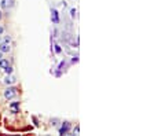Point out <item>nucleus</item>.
<instances>
[{
    "instance_id": "obj_1",
    "label": "nucleus",
    "mask_w": 154,
    "mask_h": 136,
    "mask_svg": "<svg viewBox=\"0 0 154 136\" xmlns=\"http://www.w3.org/2000/svg\"><path fill=\"white\" fill-rule=\"evenodd\" d=\"M18 94H19V89L14 85H6V89L3 91V96H4V99H7V100L15 99L18 96Z\"/></svg>"
},
{
    "instance_id": "obj_2",
    "label": "nucleus",
    "mask_w": 154,
    "mask_h": 136,
    "mask_svg": "<svg viewBox=\"0 0 154 136\" xmlns=\"http://www.w3.org/2000/svg\"><path fill=\"white\" fill-rule=\"evenodd\" d=\"M70 129H72V124L69 121H63V122L61 121L59 127H58L59 135H62V136H65V135H72L70 133Z\"/></svg>"
},
{
    "instance_id": "obj_3",
    "label": "nucleus",
    "mask_w": 154,
    "mask_h": 136,
    "mask_svg": "<svg viewBox=\"0 0 154 136\" xmlns=\"http://www.w3.org/2000/svg\"><path fill=\"white\" fill-rule=\"evenodd\" d=\"M15 7V0H0V8L3 11H10Z\"/></svg>"
},
{
    "instance_id": "obj_4",
    "label": "nucleus",
    "mask_w": 154,
    "mask_h": 136,
    "mask_svg": "<svg viewBox=\"0 0 154 136\" xmlns=\"http://www.w3.org/2000/svg\"><path fill=\"white\" fill-rule=\"evenodd\" d=\"M11 43H6V41H0V51L3 54H8L11 52Z\"/></svg>"
},
{
    "instance_id": "obj_5",
    "label": "nucleus",
    "mask_w": 154,
    "mask_h": 136,
    "mask_svg": "<svg viewBox=\"0 0 154 136\" xmlns=\"http://www.w3.org/2000/svg\"><path fill=\"white\" fill-rule=\"evenodd\" d=\"M3 83H4V85H14L17 83V78L13 76V74H7L3 80Z\"/></svg>"
},
{
    "instance_id": "obj_6",
    "label": "nucleus",
    "mask_w": 154,
    "mask_h": 136,
    "mask_svg": "<svg viewBox=\"0 0 154 136\" xmlns=\"http://www.w3.org/2000/svg\"><path fill=\"white\" fill-rule=\"evenodd\" d=\"M51 19H52V22L55 23V25H58L59 23V14H58V11L55 10V8H52V11H51Z\"/></svg>"
},
{
    "instance_id": "obj_7",
    "label": "nucleus",
    "mask_w": 154,
    "mask_h": 136,
    "mask_svg": "<svg viewBox=\"0 0 154 136\" xmlns=\"http://www.w3.org/2000/svg\"><path fill=\"white\" fill-rule=\"evenodd\" d=\"M59 124H61V120H59V118H57V117H54V118H51V120H50V125H51V127H54V128H58V127H59Z\"/></svg>"
},
{
    "instance_id": "obj_8",
    "label": "nucleus",
    "mask_w": 154,
    "mask_h": 136,
    "mask_svg": "<svg viewBox=\"0 0 154 136\" xmlns=\"http://www.w3.org/2000/svg\"><path fill=\"white\" fill-rule=\"evenodd\" d=\"M10 65V62H8V59L7 58H2V59H0V69H6V67H7Z\"/></svg>"
},
{
    "instance_id": "obj_9",
    "label": "nucleus",
    "mask_w": 154,
    "mask_h": 136,
    "mask_svg": "<svg viewBox=\"0 0 154 136\" xmlns=\"http://www.w3.org/2000/svg\"><path fill=\"white\" fill-rule=\"evenodd\" d=\"M21 107V102L19 100H13L8 104V109H19Z\"/></svg>"
},
{
    "instance_id": "obj_10",
    "label": "nucleus",
    "mask_w": 154,
    "mask_h": 136,
    "mask_svg": "<svg viewBox=\"0 0 154 136\" xmlns=\"http://www.w3.org/2000/svg\"><path fill=\"white\" fill-rule=\"evenodd\" d=\"M70 133L72 135H80V125H78V124H76L74 128L70 129Z\"/></svg>"
},
{
    "instance_id": "obj_11",
    "label": "nucleus",
    "mask_w": 154,
    "mask_h": 136,
    "mask_svg": "<svg viewBox=\"0 0 154 136\" xmlns=\"http://www.w3.org/2000/svg\"><path fill=\"white\" fill-rule=\"evenodd\" d=\"M62 51H63L62 47H61L58 43H55V44H54V52L55 54H62Z\"/></svg>"
},
{
    "instance_id": "obj_12",
    "label": "nucleus",
    "mask_w": 154,
    "mask_h": 136,
    "mask_svg": "<svg viewBox=\"0 0 154 136\" xmlns=\"http://www.w3.org/2000/svg\"><path fill=\"white\" fill-rule=\"evenodd\" d=\"M3 72H4L6 74H13V73H14V67L11 66V63H10L7 67H6V69H3Z\"/></svg>"
},
{
    "instance_id": "obj_13",
    "label": "nucleus",
    "mask_w": 154,
    "mask_h": 136,
    "mask_svg": "<svg viewBox=\"0 0 154 136\" xmlns=\"http://www.w3.org/2000/svg\"><path fill=\"white\" fill-rule=\"evenodd\" d=\"M69 12H70V17L72 18H77V10L76 8H70Z\"/></svg>"
},
{
    "instance_id": "obj_14",
    "label": "nucleus",
    "mask_w": 154,
    "mask_h": 136,
    "mask_svg": "<svg viewBox=\"0 0 154 136\" xmlns=\"http://www.w3.org/2000/svg\"><path fill=\"white\" fill-rule=\"evenodd\" d=\"M66 66V61L63 59L62 62H61V63H59V66H58V70H61V72H63V67Z\"/></svg>"
},
{
    "instance_id": "obj_15",
    "label": "nucleus",
    "mask_w": 154,
    "mask_h": 136,
    "mask_svg": "<svg viewBox=\"0 0 154 136\" xmlns=\"http://www.w3.org/2000/svg\"><path fill=\"white\" fill-rule=\"evenodd\" d=\"M2 41H6V43H11V36H2Z\"/></svg>"
},
{
    "instance_id": "obj_16",
    "label": "nucleus",
    "mask_w": 154,
    "mask_h": 136,
    "mask_svg": "<svg viewBox=\"0 0 154 136\" xmlns=\"http://www.w3.org/2000/svg\"><path fill=\"white\" fill-rule=\"evenodd\" d=\"M10 113L11 114H19L21 113V109H10Z\"/></svg>"
},
{
    "instance_id": "obj_17",
    "label": "nucleus",
    "mask_w": 154,
    "mask_h": 136,
    "mask_svg": "<svg viewBox=\"0 0 154 136\" xmlns=\"http://www.w3.org/2000/svg\"><path fill=\"white\" fill-rule=\"evenodd\" d=\"M77 62H78V55L76 54L74 57H73V59H72V63H77Z\"/></svg>"
},
{
    "instance_id": "obj_18",
    "label": "nucleus",
    "mask_w": 154,
    "mask_h": 136,
    "mask_svg": "<svg viewBox=\"0 0 154 136\" xmlns=\"http://www.w3.org/2000/svg\"><path fill=\"white\" fill-rule=\"evenodd\" d=\"M4 30H6V29H4V26H2V25H0V36H3V34H4Z\"/></svg>"
},
{
    "instance_id": "obj_19",
    "label": "nucleus",
    "mask_w": 154,
    "mask_h": 136,
    "mask_svg": "<svg viewBox=\"0 0 154 136\" xmlns=\"http://www.w3.org/2000/svg\"><path fill=\"white\" fill-rule=\"evenodd\" d=\"M3 17H4V12H3V10L0 8V22L3 21Z\"/></svg>"
},
{
    "instance_id": "obj_20",
    "label": "nucleus",
    "mask_w": 154,
    "mask_h": 136,
    "mask_svg": "<svg viewBox=\"0 0 154 136\" xmlns=\"http://www.w3.org/2000/svg\"><path fill=\"white\" fill-rule=\"evenodd\" d=\"M33 121H34V125L39 127V121H37V118H36V117H33Z\"/></svg>"
},
{
    "instance_id": "obj_21",
    "label": "nucleus",
    "mask_w": 154,
    "mask_h": 136,
    "mask_svg": "<svg viewBox=\"0 0 154 136\" xmlns=\"http://www.w3.org/2000/svg\"><path fill=\"white\" fill-rule=\"evenodd\" d=\"M2 58H3V52H2V51H0V59H2Z\"/></svg>"
},
{
    "instance_id": "obj_22",
    "label": "nucleus",
    "mask_w": 154,
    "mask_h": 136,
    "mask_svg": "<svg viewBox=\"0 0 154 136\" xmlns=\"http://www.w3.org/2000/svg\"><path fill=\"white\" fill-rule=\"evenodd\" d=\"M0 41H2V36H0Z\"/></svg>"
},
{
    "instance_id": "obj_23",
    "label": "nucleus",
    "mask_w": 154,
    "mask_h": 136,
    "mask_svg": "<svg viewBox=\"0 0 154 136\" xmlns=\"http://www.w3.org/2000/svg\"><path fill=\"white\" fill-rule=\"evenodd\" d=\"M0 72H2V69H0Z\"/></svg>"
}]
</instances>
